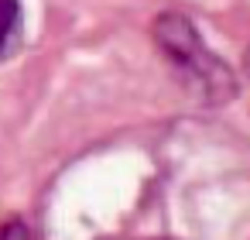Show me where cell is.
Segmentation results:
<instances>
[{"label":"cell","instance_id":"6da1fadb","mask_svg":"<svg viewBox=\"0 0 250 240\" xmlns=\"http://www.w3.org/2000/svg\"><path fill=\"white\" fill-rule=\"evenodd\" d=\"M21 35V7L18 0H0V55H7Z\"/></svg>","mask_w":250,"mask_h":240},{"label":"cell","instance_id":"7a4b0ae2","mask_svg":"<svg viewBox=\"0 0 250 240\" xmlns=\"http://www.w3.org/2000/svg\"><path fill=\"white\" fill-rule=\"evenodd\" d=\"M0 240H35V233L28 230V223L11 219V223H4V230H0Z\"/></svg>","mask_w":250,"mask_h":240}]
</instances>
